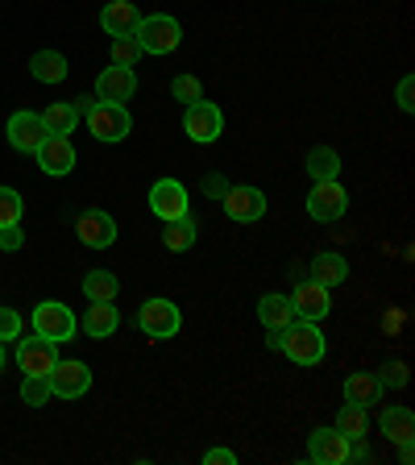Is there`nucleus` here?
Wrapping results in <instances>:
<instances>
[{
    "label": "nucleus",
    "instance_id": "1",
    "mask_svg": "<svg viewBox=\"0 0 415 465\" xmlns=\"http://www.w3.org/2000/svg\"><path fill=\"white\" fill-rule=\"evenodd\" d=\"M282 353H287L295 366H320L324 361V332L316 329V320H291L282 329Z\"/></svg>",
    "mask_w": 415,
    "mask_h": 465
},
{
    "label": "nucleus",
    "instance_id": "2",
    "mask_svg": "<svg viewBox=\"0 0 415 465\" xmlns=\"http://www.w3.org/2000/svg\"><path fill=\"white\" fill-rule=\"evenodd\" d=\"M84 121L87 129H92V137L96 142H125L129 129H133V116H129L125 104H108V100H92V104L84 108Z\"/></svg>",
    "mask_w": 415,
    "mask_h": 465
},
{
    "label": "nucleus",
    "instance_id": "3",
    "mask_svg": "<svg viewBox=\"0 0 415 465\" xmlns=\"http://www.w3.org/2000/svg\"><path fill=\"white\" fill-rule=\"evenodd\" d=\"M142 54H171L179 42H183V25L171 17V13H150V17L137 21L133 29Z\"/></svg>",
    "mask_w": 415,
    "mask_h": 465
},
{
    "label": "nucleus",
    "instance_id": "4",
    "mask_svg": "<svg viewBox=\"0 0 415 465\" xmlns=\"http://www.w3.org/2000/svg\"><path fill=\"white\" fill-rule=\"evenodd\" d=\"M179 324H183V312L174 308L171 300H145L137 308V329L154 341H171L179 332Z\"/></svg>",
    "mask_w": 415,
    "mask_h": 465
},
{
    "label": "nucleus",
    "instance_id": "5",
    "mask_svg": "<svg viewBox=\"0 0 415 465\" xmlns=\"http://www.w3.org/2000/svg\"><path fill=\"white\" fill-rule=\"evenodd\" d=\"M75 329H79V324H75V312H71L67 303L46 300V303H38V308H34V332H38V337L63 345V341L75 337Z\"/></svg>",
    "mask_w": 415,
    "mask_h": 465
},
{
    "label": "nucleus",
    "instance_id": "6",
    "mask_svg": "<svg viewBox=\"0 0 415 465\" xmlns=\"http://www.w3.org/2000/svg\"><path fill=\"white\" fill-rule=\"evenodd\" d=\"M349 208V192L337 183V179H320V183H311L308 192V216L320 224H329V221H341Z\"/></svg>",
    "mask_w": 415,
    "mask_h": 465
},
{
    "label": "nucleus",
    "instance_id": "7",
    "mask_svg": "<svg viewBox=\"0 0 415 465\" xmlns=\"http://www.w3.org/2000/svg\"><path fill=\"white\" fill-rule=\"evenodd\" d=\"M183 134L200 145H212L216 137L224 134V113L212 104V100H195L183 113Z\"/></svg>",
    "mask_w": 415,
    "mask_h": 465
},
{
    "label": "nucleus",
    "instance_id": "8",
    "mask_svg": "<svg viewBox=\"0 0 415 465\" xmlns=\"http://www.w3.org/2000/svg\"><path fill=\"white\" fill-rule=\"evenodd\" d=\"M150 213L158 221H179V216H192V200H187V187L179 179H158L150 187Z\"/></svg>",
    "mask_w": 415,
    "mask_h": 465
},
{
    "label": "nucleus",
    "instance_id": "9",
    "mask_svg": "<svg viewBox=\"0 0 415 465\" xmlns=\"http://www.w3.org/2000/svg\"><path fill=\"white\" fill-rule=\"evenodd\" d=\"M221 203H224V213H229V221H237V224H253V221L266 216V195H262L258 187H250V183L224 187Z\"/></svg>",
    "mask_w": 415,
    "mask_h": 465
},
{
    "label": "nucleus",
    "instance_id": "10",
    "mask_svg": "<svg viewBox=\"0 0 415 465\" xmlns=\"http://www.w3.org/2000/svg\"><path fill=\"white\" fill-rule=\"evenodd\" d=\"M54 361H58V349H54V341H46V337H21V345H17V366H21V374L25 378H46L50 370H54Z\"/></svg>",
    "mask_w": 415,
    "mask_h": 465
},
{
    "label": "nucleus",
    "instance_id": "11",
    "mask_svg": "<svg viewBox=\"0 0 415 465\" xmlns=\"http://www.w3.org/2000/svg\"><path fill=\"white\" fill-rule=\"evenodd\" d=\"M5 134H9V145L17 150V154H34V150L50 137L46 125H42V113H29V108H21V113L9 116Z\"/></svg>",
    "mask_w": 415,
    "mask_h": 465
},
{
    "label": "nucleus",
    "instance_id": "12",
    "mask_svg": "<svg viewBox=\"0 0 415 465\" xmlns=\"http://www.w3.org/2000/svg\"><path fill=\"white\" fill-rule=\"evenodd\" d=\"M349 449H353V440H349L345 432H337V428H316V432L308 436L311 465H345Z\"/></svg>",
    "mask_w": 415,
    "mask_h": 465
},
{
    "label": "nucleus",
    "instance_id": "13",
    "mask_svg": "<svg viewBox=\"0 0 415 465\" xmlns=\"http://www.w3.org/2000/svg\"><path fill=\"white\" fill-rule=\"evenodd\" d=\"M46 378H50L54 399H84L92 391V370L84 361H54V370Z\"/></svg>",
    "mask_w": 415,
    "mask_h": 465
},
{
    "label": "nucleus",
    "instance_id": "14",
    "mask_svg": "<svg viewBox=\"0 0 415 465\" xmlns=\"http://www.w3.org/2000/svg\"><path fill=\"white\" fill-rule=\"evenodd\" d=\"M34 158H38V166L46 174H54V179L75 171V145H71V137H63V134H50L46 142L34 150Z\"/></svg>",
    "mask_w": 415,
    "mask_h": 465
},
{
    "label": "nucleus",
    "instance_id": "15",
    "mask_svg": "<svg viewBox=\"0 0 415 465\" xmlns=\"http://www.w3.org/2000/svg\"><path fill=\"white\" fill-rule=\"evenodd\" d=\"M291 312L300 320H324L332 312L329 287H320L316 279H300L295 282V295H291Z\"/></svg>",
    "mask_w": 415,
    "mask_h": 465
},
{
    "label": "nucleus",
    "instance_id": "16",
    "mask_svg": "<svg viewBox=\"0 0 415 465\" xmlns=\"http://www.w3.org/2000/svg\"><path fill=\"white\" fill-rule=\"evenodd\" d=\"M75 232H79V242L92 245V250H108L116 242V221L108 213H100V208H87L75 221Z\"/></svg>",
    "mask_w": 415,
    "mask_h": 465
},
{
    "label": "nucleus",
    "instance_id": "17",
    "mask_svg": "<svg viewBox=\"0 0 415 465\" xmlns=\"http://www.w3.org/2000/svg\"><path fill=\"white\" fill-rule=\"evenodd\" d=\"M137 92V75L133 67H104L96 75V100H108V104H121V100H129Z\"/></svg>",
    "mask_w": 415,
    "mask_h": 465
},
{
    "label": "nucleus",
    "instance_id": "18",
    "mask_svg": "<svg viewBox=\"0 0 415 465\" xmlns=\"http://www.w3.org/2000/svg\"><path fill=\"white\" fill-rule=\"evenodd\" d=\"M137 21H142V9H137L133 0H108L104 9H100V25H104V34H113V38L133 34Z\"/></svg>",
    "mask_w": 415,
    "mask_h": 465
},
{
    "label": "nucleus",
    "instance_id": "19",
    "mask_svg": "<svg viewBox=\"0 0 415 465\" xmlns=\"http://www.w3.org/2000/svg\"><path fill=\"white\" fill-rule=\"evenodd\" d=\"M79 324H84L87 337L104 341V337H113V332L121 329V312H116V303H87V312H84Z\"/></svg>",
    "mask_w": 415,
    "mask_h": 465
},
{
    "label": "nucleus",
    "instance_id": "20",
    "mask_svg": "<svg viewBox=\"0 0 415 465\" xmlns=\"http://www.w3.org/2000/svg\"><path fill=\"white\" fill-rule=\"evenodd\" d=\"M308 279H316L320 287H337V282L349 279V262L341 258L337 250H324V253H316V258H311V274H308Z\"/></svg>",
    "mask_w": 415,
    "mask_h": 465
},
{
    "label": "nucleus",
    "instance_id": "21",
    "mask_svg": "<svg viewBox=\"0 0 415 465\" xmlns=\"http://www.w3.org/2000/svg\"><path fill=\"white\" fill-rule=\"evenodd\" d=\"M67 58L58 54V50H38V54L29 58V75L38 79V84H63L67 79Z\"/></svg>",
    "mask_w": 415,
    "mask_h": 465
},
{
    "label": "nucleus",
    "instance_id": "22",
    "mask_svg": "<svg viewBox=\"0 0 415 465\" xmlns=\"http://www.w3.org/2000/svg\"><path fill=\"white\" fill-rule=\"evenodd\" d=\"M258 320L262 329H287L291 320H295V312H291V295H262L258 300Z\"/></svg>",
    "mask_w": 415,
    "mask_h": 465
},
{
    "label": "nucleus",
    "instance_id": "23",
    "mask_svg": "<svg viewBox=\"0 0 415 465\" xmlns=\"http://www.w3.org/2000/svg\"><path fill=\"white\" fill-rule=\"evenodd\" d=\"M382 382H378V374H349L345 378V399L358 407H374L378 399H382Z\"/></svg>",
    "mask_w": 415,
    "mask_h": 465
},
{
    "label": "nucleus",
    "instance_id": "24",
    "mask_svg": "<svg viewBox=\"0 0 415 465\" xmlns=\"http://www.w3.org/2000/svg\"><path fill=\"white\" fill-rule=\"evenodd\" d=\"M308 174H311V183H320V179H337L341 174V154L332 150V145H311L308 150Z\"/></svg>",
    "mask_w": 415,
    "mask_h": 465
},
{
    "label": "nucleus",
    "instance_id": "25",
    "mask_svg": "<svg viewBox=\"0 0 415 465\" xmlns=\"http://www.w3.org/2000/svg\"><path fill=\"white\" fill-rule=\"evenodd\" d=\"M382 436H387V440H395V445L411 440V436H415L411 407H390V411H382Z\"/></svg>",
    "mask_w": 415,
    "mask_h": 465
},
{
    "label": "nucleus",
    "instance_id": "26",
    "mask_svg": "<svg viewBox=\"0 0 415 465\" xmlns=\"http://www.w3.org/2000/svg\"><path fill=\"white\" fill-rule=\"evenodd\" d=\"M42 125H46V134H63V137H67L71 129L79 125V108L71 104V100H54V104L42 113Z\"/></svg>",
    "mask_w": 415,
    "mask_h": 465
},
{
    "label": "nucleus",
    "instance_id": "27",
    "mask_svg": "<svg viewBox=\"0 0 415 465\" xmlns=\"http://www.w3.org/2000/svg\"><path fill=\"white\" fill-rule=\"evenodd\" d=\"M116 291H121V282H116L113 271H92V274H84V295H87V303H113Z\"/></svg>",
    "mask_w": 415,
    "mask_h": 465
},
{
    "label": "nucleus",
    "instance_id": "28",
    "mask_svg": "<svg viewBox=\"0 0 415 465\" xmlns=\"http://www.w3.org/2000/svg\"><path fill=\"white\" fill-rule=\"evenodd\" d=\"M163 245L171 253H187L195 245V221L192 216H179V221H166L163 229Z\"/></svg>",
    "mask_w": 415,
    "mask_h": 465
},
{
    "label": "nucleus",
    "instance_id": "29",
    "mask_svg": "<svg viewBox=\"0 0 415 465\" xmlns=\"http://www.w3.org/2000/svg\"><path fill=\"white\" fill-rule=\"evenodd\" d=\"M337 432H345L349 440H361V436L370 432V420H366V407H358V403H345L337 411Z\"/></svg>",
    "mask_w": 415,
    "mask_h": 465
},
{
    "label": "nucleus",
    "instance_id": "30",
    "mask_svg": "<svg viewBox=\"0 0 415 465\" xmlns=\"http://www.w3.org/2000/svg\"><path fill=\"white\" fill-rule=\"evenodd\" d=\"M21 399H25V407H46L54 399L50 378H21Z\"/></svg>",
    "mask_w": 415,
    "mask_h": 465
},
{
    "label": "nucleus",
    "instance_id": "31",
    "mask_svg": "<svg viewBox=\"0 0 415 465\" xmlns=\"http://www.w3.org/2000/svg\"><path fill=\"white\" fill-rule=\"evenodd\" d=\"M21 216H25V200L13 187H0V229L5 224H21Z\"/></svg>",
    "mask_w": 415,
    "mask_h": 465
},
{
    "label": "nucleus",
    "instance_id": "32",
    "mask_svg": "<svg viewBox=\"0 0 415 465\" xmlns=\"http://www.w3.org/2000/svg\"><path fill=\"white\" fill-rule=\"evenodd\" d=\"M171 96L179 100V104H195V100H203V84L195 75H174L171 79Z\"/></svg>",
    "mask_w": 415,
    "mask_h": 465
},
{
    "label": "nucleus",
    "instance_id": "33",
    "mask_svg": "<svg viewBox=\"0 0 415 465\" xmlns=\"http://www.w3.org/2000/svg\"><path fill=\"white\" fill-rule=\"evenodd\" d=\"M137 58H142V46H137L133 34H121V38H113V63H116V67H133Z\"/></svg>",
    "mask_w": 415,
    "mask_h": 465
},
{
    "label": "nucleus",
    "instance_id": "34",
    "mask_svg": "<svg viewBox=\"0 0 415 465\" xmlns=\"http://www.w3.org/2000/svg\"><path fill=\"white\" fill-rule=\"evenodd\" d=\"M378 382H382V387H407V366L403 361H387V366L378 370Z\"/></svg>",
    "mask_w": 415,
    "mask_h": 465
},
{
    "label": "nucleus",
    "instance_id": "35",
    "mask_svg": "<svg viewBox=\"0 0 415 465\" xmlns=\"http://www.w3.org/2000/svg\"><path fill=\"white\" fill-rule=\"evenodd\" d=\"M21 337V316L13 308H0V341H17Z\"/></svg>",
    "mask_w": 415,
    "mask_h": 465
},
{
    "label": "nucleus",
    "instance_id": "36",
    "mask_svg": "<svg viewBox=\"0 0 415 465\" xmlns=\"http://www.w3.org/2000/svg\"><path fill=\"white\" fill-rule=\"evenodd\" d=\"M21 245H25V232H21V224H5V229H0V250L17 253Z\"/></svg>",
    "mask_w": 415,
    "mask_h": 465
},
{
    "label": "nucleus",
    "instance_id": "37",
    "mask_svg": "<svg viewBox=\"0 0 415 465\" xmlns=\"http://www.w3.org/2000/svg\"><path fill=\"white\" fill-rule=\"evenodd\" d=\"M399 108H403V113H411L415 108V79L411 75L399 79Z\"/></svg>",
    "mask_w": 415,
    "mask_h": 465
},
{
    "label": "nucleus",
    "instance_id": "38",
    "mask_svg": "<svg viewBox=\"0 0 415 465\" xmlns=\"http://www.w3.org/2000/svg\"><path fill=\"white\" fill-rule=\"evenodd\" d=\"M232 461H237V453L224 449V445H212L208 453H203V465H232Z\"/></svg>",
    "mask_w": 415,
    "mask_h": 465
},
{
    "label": "nucleus",
    "instance_id": "39",
    "mask_svg": "<svg viewBox=\"0 0 415 465\" xmlns=\"http://www.w3.org/2000/svg\"><path fill=\"white\" fill-rule=\"evenodd\" d=\"M403 329V312H387V332Z\"/></svg>",
    "mask_w": 415,
    "mask_h": 465
},
{
    "label": "nucleus",
    "instance_id": "40",
    "mask_svg": "<svg viewBox=\"0 0 415 465\" xmlns=\"http://www.w3.org/2000/svg\"><path fill=\"white\" fill-rule=\"evenodd\" d=\"M411 457H415V449H411V440H403V445H399V461H411Z\"/></svg>",
    "mask_w": 415,
    "mask_h": 465
},
{
    "label": "nucleus",
    "instance_id": "41",
    "mask_svg": "<svg viewBox=\"0 0 415 465\" xmlns=\"http://www.w3.org/2000/svg\"><path fill=\"white\" fill-rule=\"evenodd\" d=\"M208 192H212V195H224V183L216 179V174H208Z\"/></svg>",
    "mask_w": 415,
    "mask_h": 465
},
{
    "label": "nucleus",
    "instance_id": "42",
    "mask_svg": "<svg viewBox=\"0 0 415 465\" xmlns=\"http://www.w3.org/2000/svg\"><path fill=\"white\" fill-rule=\"evenodd\" d=\"M0 370H5V341H0Z\"/></svg>",
    "mask_w": 415,
    "mask_h": 465
}]
</instances>
